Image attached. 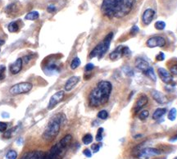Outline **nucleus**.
Masks as SVG:
<instances>
[{
	"label": "nucleus",
	"mask_w": 177,
	"mask_h": 159,
	"mask_svg": "<svg viewBox=\"0 0 177 159\" xmlns=\"http://www.w3.org/2000/svg\"><path fill=\"white\" fill-rule=\"evenodd\" d=\"M135 3V0H103L101 10L108 18H122L131 12Z\"/></svg>",
	"instance_id": "obj_1"
},
{
	"label": "nucleus",
	"mask_w": 177,
	"mask_h": 159,
	"mask_svg": "<svg viewBox=\"0 0 177 159\" xmlns=\"http://www.w3.org/2000/svg\"><path fill=\"white\" fill-rule=\"evenodd\" d=\"M112 84L107 80L98 82L97 86L88 95V104L93 107H98L106 104L109 100L112 92Z\"/></svg>",
	"instance_id": "obj_2"
},
{
	"label": "nucleus",
	"mask_w": 177,
	"mask_h": 159,
	"mask_svg": "<svg viewBox=\"0 0 177 159\" xmlns=\"http://www.w3.org/2000/svg\"><path fill=\"white\" fill-rule=\"evenodd\" d=\"M64 119H65V116L63 114L56 115L47 125L46 129L43 134V138L47 140H54L58 135L61 124Z\"/></svg>",
	"instance_id": "obj_3"
},
{
	"label": "nucleus",
	"mask_w": 177,
	"mask_h": 159,
	"mask_svg": "<svg viewBox=\"0 0 177 159\" xmlns=\"http://www.w3.org/2000/svg\"><path fill=\"white\" fill-rule=\"evenodd\" d=\"M112 38H113V33L110 32L109 34L104 38L103 41L99 43L98 45L91 51V53L89 54V57L93 58V57H98V58H102L105 55V53H107L109 49V47L111 44V41H112Z\"/></svg>",
	"instance_id": "obj_4"
},
{
	"label": "nucleus",
	"mask_w": 177,
	"mask_h": 159,
	"mask_svg": "<svg viewBox=\"0 0 177 159\" xmlns=\"http://www.w3.org/2000/svg\"><path fill=\"white\" fill-rule=\"evenodd\" d=\"M33 85L30 82H21L13 85L10 89V94L12 95H22V94H26L28 92L32 90Z\"/></svg>",
	"instance_id": "obj_5"
},
{
	"label": "nucleus",
	"mask_w": 177,
	"mask_h": 159,
	"mask_svg": "<svg viewBox=\"0 0 177 159\" xmlns=\"http://www.w3.org/2000/svg\"><path fill=\"white\" fill-rule=\"evenodd\" d=\"M131 53V50L130 49L126 47V46L120 45L113 52L110 53L109 57L111 60H116L118 58H121L123 56H127Z\"/></svg>",
	"instance_id": "obj_6"
},
{
	"label": "nucleus",
	"mask_w": 177,
	"mask_h": 159,
	"mask_svg": "<svg viewBox=\"0 0 177 159\" xmlns=\"http://www.w3.org/2000/svg\"><path fill=\"white\" fill-rule=\"evenodd\" d=\"M161 154V151L156 148H142L138 153L137 156L139 157H142L144 158H149L151 157H154V156H158Z\"/></svg>",
	"instance_id": "obj_7"
},
{
	"label": "nucleus",
	"mask_w": 177,
	"mask_h": 159,
	"mask_svg": "<svg viewBox=\"0 0 177 159\" xmlns=\"http://www.w3.org/2000/svg\"><path fill=\"white\" fill-rule=\"evenodd\" d=\"M146 44L147 46L149 48H162L165 46L166 40L162 36H153L148 39Z\"/></svg>",
	"instance_id": "obj_8"
},
{
	"label": "nucleus",
	"mask_w": 177,
	"mask_h": 159,
	"mask_svg": "<svg viewBox=\"0 0 177 159\" xmlns=\"http://www.w3.org/2000/svg\"><path fill=\"white\" fill-rule=\"evenodd\" d=\"M64 95L65 93L64 91H58L57 93H55L52 97H51L49 102V105H48V109L52 110L53 108H54L57 104H58L60 102H62V99L64 98Z\"/></svg>",
	"instance_id": "obj_9"
},
{
	"label": "nucleus",
	"mask_w": 177,
	"mask_h": 159,
	"mask_svg": "<svg viewBox=\"0 0 177 159\" xmlns=\"http://www.w3.org/2000/svg\"><path fill=\"white\" fill-rule=\"evenodd\" d=\"M21 8V5L19 2H13L6 7L5 12L10 16H14L17 15V13H19Z\"/></svg>",
	"instance_id": "obj_10"
},
{
	"label": "nucleus",
	"mask_w": 177,
	"mask_h": 159,
	"mask_svg": "<svg viewBox=\"0 0 177 159\" xmlns=\"http://www.w3.org/2000/svg\"><path fill=\"white\" fill-rule=\"evenodd\" d=\"M158 76H159V77H160V79L162 80L164 83L171 84L172 81H173L171 74L167 70H166L165 68H162V67L158 68Z\"/></svg>",
	"instance_id": "obj_11"
},
{
	"label": "nucleus",
	"mask_w": 177,
	"mask_h": 159,
	"mask_svg": "<svg viewBox=\"0 0 177 159\" xmlns=\"http://www.w3.org/2000/svg\"><path fill=\"white\" fill-rule=\"evenodd\" d=\"M154 16H155V11L152 8H148L143 11L142 15V21L144 25H149L152 21L153 20Z\"/></svg>",
	"instance_id": "obj_12"
},
{
	"label": "nucleus",
	"mask_w": 177,
	"mask_h": 159,
	"mask_svg": "<svg viewBox=\"0 0 177 159\" xmlns=\"http://www.w3.org/2000/svg\"><path fill=\"white\" fill-rule=\"evenodd\" d=\"M148 102V99L146 95H141L139 99H137V101L135 103V106H134V112L135 113L138 112L139 111L142 109L143 107L146 105L147 103Z\"/></svg>",
	"instance_id": "obj_13"
},
{
	"label": "nucleus",
	"mask_w": 177,
	"mask_h": 159,
	"mask_svg": "<svg viewBox=\"0 0 177 159\" xmlns=\"http://www.w3.org/2000/svg\"><path fill=\"white\" fill-rule=\"evenodd\" d=\"M22 64H23V60L21 58H18L10 66V72L12 75H16L21 71Z\"/></svg>",
	"instance_id": "obj_14"
},
{
	"label": "nucleus",
	"mask_w": 177,
	"mask_h": 159,
	"mask_svg": "<svg viewBox=\"0 0 177 159\" xmlns=\"http://www.w3.org/2000/svg\"><path fill=\"white\" fill-rule=\"evenodd\" d=\"M79 81H80V77L79 76H71L66 82L65 86H64L65 90L67 91V92L71 91L76 85L77 84L79 83Z\"/></svg>",
	"instance_id": "obj_15"
},
{
	"label": "nucleus",
	"mask_w": 177,
	"mask_h": 159,
	"mask_svg": "<svg viewBox=\"0 0 177 159\" xmlns=\"http://www.w3.org/2000/svg\"><path fill=\"white\" fill-rule=\"evenodd\" d=\"M151 95H152V97L153 98L154 100H155L156 102H158V103L163 104V103L167 102L166 97L162 94V92H160V91L152 90L151 91Z\"/></svg>",
	"instance_id": "obj_16"
},
{
	"label": "nucleus",
	"mask_w": 177,
	"mask_h": 159,
	"mask_svg": "<svg viewBox=\"0 0 177 159\" xmlns=\"http://www.w3.org/2000/svg\"><path fill=\"white\" fill-rule=\"evenodd\" d=\"M45 153L41 151L30 152L21 158V159H44Z\"/></svg>",
	"instance_id": "obj_17"
},
{
	"label": "nucleus",
	"mask_w": 177,
	"mask_h": 159,
	"mask_svg": "<svg viewBox=\"0 0 177 159\" xmlns=\"http://www.w3.org/2000/svg\"><path fill=\"white\" fill-rule=\"evenodd\" d=\"M135 67H136V68L139 69V71H141L143 72H144L150 67L148 62L146 60L140 58V57L137 58L136 61H135Z\"/></svg>",
	"instance_id": "obj_18"
},
{
	"label": "nucleus",
	"mask_w": 177,
	"mask_h": 159,
	"mask_svg": "<svg viewBox=\"0 0 177 159\" xmlns=\"http://www.w3.org/2000/svg\"><path fill=\"white\" fill-rule=\"evenodd\" d=\"M166 112V109L165 107H160V108H158V109L155 110V112L153 114V118L154 120H158L161 117H162L164 115Z\"/></svg>",
	"instance_id": "obj_19"
},
{
	"label": "nucleus",
	"mask_w": 177,
	"mask_h": 159,
	"mask_svg": "<svg viewBox=\"0 0 177 159\" xmlns=\"http://www.w3.org/2000/svg\"><path fill=\"white\" fill-rule=\"evenodd\" d=\"M71 139H72V136H71V135H66V136L63 137L62 140L59 141V143L62 144V147L66 148V147L70 144V143H71Z\"/></svg>",
	"instance_id": "obj_20"
},
{
	"label": "nucleus",
	"mask_w": 177,
	"mask_h": 159,
	"mask_svg": "<svg viewBox=\"0 0 177 159\" xmlns=\"http://www.w3.org/2000/svg\"><path fill=\"white\" fill-rule=\"evenodd\" d=\"M39 16V14L38 11H33L27 13L25 16V19L29 20V21H35V20L38 19Z\"/></svg>",
	"instance_id": "obj_21"
},
{
	"label": "nucleus",
	"mask_w": 177,
	"mask_h": 159,
	"mask_svg": "<svg viewBox=\"0 0 177 159\" xmlns=\"http://www.w3.org/2000/svg\"><path fill=\"white\" fill-rule=\"evenodd\" d=\"M143 74H144L146 76H148L149 79L153 80V81H156V80H157V76H156L155 73H154V70L153 67H149L147 71H145V72H143Z\"/></svg>",
	"instance_id": "obj_22"
},
{
	"label": "nucleus",
	"mask_w": 177,
	"mask_h": 159,
	"mask_svg": "<svg viewBox=\"0 0 177 159\" xmlns=\"http://www.w3.org/2000/svg\"><path fill=\"white\" fill-rule=\"evenodd\" d=\"M8 30L11 33H15L19 30V25L16 21H12L8 25Z\"/></svg>",
	"instance_id": "obj_23"
},
{
	"label": "nucleus",
	"mask_w": 177,
	"mask_h": 159,
	"mask_svg": "<svg viewBox=\"0 0 177 159\" xmlns=\"http://www.w3.org/2000/svg\"><path fill=\"white\" fill-rule=\"evenodd\" d=\"M80 65H81V60H80V58H79V57H75L73 60H72V62H71V69L75 70V69H76Z\"/></svg>",
	"instance_id": "obj_24"
},
{
	"label": "nucleus",
	"mask_w": 177,
	"mask_h": 159,
	"mask_svg": "<svg viewBox=\"0 0 177 159\" xmlns=\"http://www.w3.org/2000/svg\"><path fill=\"white\" fill-rule=\"evenodd\" d=\"M176 115H177V112L176 108H171L170 110L169 113H168V119L170 121H175L176 118Z\"/></svg>",
	"instance_id": "obj_25"
},
{
	"label": "nucleus",
	"mask_w": 177,
	"mask_h": 159,
	"mask_svg": "<svg viewBox=\"0 0 177 159\" xmlns=\"http://www.w3.org/2000/svg\"><path fill=\"white\" fill-rule=\"evenodd\" d=\"M82 141H83V143H84L85 145L91 144L93 142V136L90 134H86L85 136L83 137Z\"/></svg>",
	"instance_id": "obj_26"
},
{
	"label": "nucleus",
	"mask_w": 177,
	"mask_h": 159,
	"mask_svg": "<svg viewBox=\"0 0 177 159\" xmlns=\"http://www.w3.org/2000/svg\"><path fill=\"white\" fill-rule=\"evenodd\" d=\"M154 27L158 30H162L165 29L166 27V23L162 21H158L157 22H155L154 24Z\"/></svg>",
	"instance_id": "obj_27"
},
{
	"label": "nucleus",
	"mask_w": 177,
	"mask_h": 159,
	"mask_svg": "<svg viewBox=\"0 0 177 159\" xmlns=\"http://www.w3.org/2000/svg\"><path fill=\"white\" fill-rule=\"evenodd\" d=\"M16 158H17V153L14 150H10L6 154V158L7 159H16Z\"/></svg>",
	"instance_id": "obj_28"
},
{
	"label": "nucleus",
	"mask_w": 177,
	"mask_h": 159,
	"mask_svg": "<svg viewBox=\"0 0 177 159\" xmlns=\"http://www.w3.org/2000/svg\"><path fill=\"white\" fill-rule=\"evenodd\" d=\"M98 117L101 120H106L108 117V113L106 110H102L98 113Z\"/></svg>",
	"instance_id": "obj_29"
},
{
	"label": "nucleus",
	"mask_w": 177,
	"mask_h": 159,
	"mask_svg": "<svg viewBox=\"0 0 177 159\" xmlns=\"http://www.w3.org/2000/svg\"><path fill=\"white\" fill-rule=\"evenodd\" d=\"M148 116H149V112H148V111H147V110H143V111H142V112L139 113V117L140 120L143 121V120H145V119H147V118L148 117Z\"/></svg>",
	"instance_id": "obj_30"
},
{
	"label": "nucleus",
	"mask_w": 177,
	"mask_h": 159,
	"mask_svg": "<svg viewBox=\"0 0 177 159\" xmlns=\"http://www.w3.org/2000/svg\"><path fill=\"white\" fill-rule=\"evenodd\" d=\"M103 128L100 127L99 129L98 130V133L96 135V140L98 142H100L103 140Z\"/></svg>",
	"instance_id": "obj_31"
},
{
	"label": "nucleus",
	"mask_w": 177,
	"mask_h": 159,
	"mask_svg": "<svg viewBox=\"0 0 177 159\" xmlns=\"http://www.w3.org/2000/svg\"><path fill=\"white\" fill-rule=\"evenodd\" d=\"M5 71H6V67L4 66H0V80L5 78Z\"/></svg>",
	"instance_id": "obj_32"
},
{
	"label": "nucleus",
	"mask_w": 177,
	"mask_h": 159,
	"mask_svg": "<svg viewBox=\"0 0 177 159\" xmlns=\"http://www.w3.org/2000/svg\"><path fill=\"white\" fill-rule=\"evenodd\" d=\"M170 73H171L172 75H177V63L170 67Z\"/></svg>",
	"instance_id": "obj_33"
},
{
	"label": "nucleus",
	"mask_w": 177,
	"mask_h": 159,
	"mask_svg": "<svg viewBox=\"0 0 177 159\" xmlns=\"http://www.w3.org/2000/svg\"><path fill=\"white\" fill-rule=\"evenodd\" d=\"M101 145H102L101 144H92V146H91V149H92V151L93 152V153H98V152L99 151V149H100Z\"/></svg>",
	"instance_id": "obj_34"
},
{
	"label": "nucleus",
	"mask_w": 177,
	"mask_h": 159,
	"mask_svg": "<svg viewBox=\"0 0 177 159\" xmlns=\"http://www.w3.org/2000/svg\"><path fill=\"white\" fill-rule=\"evenodd\" d=\"M7 128H8L7 123L3 122V121H0V132H4V131H6Z\"/></svg>",
	"instance_id": "obj_35"
},
{
	"label": "nucleus",
	"mask_w": 177,
	"mask_h": 159,
	"mask_svg": "<svg viewBox=\"0 0 177 159\" xmlns=\"http://www.w3.org/2000/svg\"><path fill=\"white\" fill-rule=\"evenodd\" d=\"M165 59V54L162 53V52H160V53H158V55L156 56V60L157 61H163Z\"/></svg>",
	"instance_id": "obj_36"
},
{
	"label": "nucleus",
	"mask_w": 177,
	"mask_h": 159,
	"mask_svg": "<svg viewBox=\"0 0 177 159\" xmlns=\"http://www.w3.org/2000/svg\"><path fill=\"white\" fill-rule=\"evenodd\" d=\"M139 31V27L137 26H132V28H131V34H133V35H135V34H137Z\"/></svg>",
	"instance_id": "obj_37"
},
{
	"label": "nucleus",
	"mask_w": 177,
	"mask_h": 159,
	"mask_svg": "<svg viewBox=\"0 0 177 159\" xmlns=\"http://www.w3.org/2000/svg\"><path fill=\"white\" fill-rule=\"evenodd\" d=\"M93 68H94V65L93 64V63H88V64L85 66V72H90V71H92Z\"/></svg>",
	"instance_id": "obj_38"
},
{
	"label": "nucleus",
	"mask_w": 177,
	"mask_h": 159,
	"mask_svg": "<svg viewBox=\"0 0 177 159\" xmlns=\"http://www.w3.org/2000/svg\"><path fill=\"white\" fill-rule=\"evenodd\" d=\"M83 153H84V155L86 156L87 158H91V157H92V153H91L90 150L88 149V148L85 149V150L83 151Z\"/></svg>",
	"instance_id": "obj_39"
},
{
	"label": "nucleus",
	"mask_w": 177,
	"mask_h": 159,
	"mask_svg": "<svg viewBox=\"0 0 177 159\" xmlns=\"http://www.w3.org/2000/svg\"><path fill=\"white\" fill-rule=\"evenodd\" d=\"M47 10H48L49 12H51V13H52V12H54V11H56V8H55V6H54V5H50V6L48 7V9H47Z\"/></svg>",
	"instance_id": "obj_40"
},
{
	"label": "nucleus",
	"mask_w": 177,
	"mask_h": 159,
	"mask_svg": "<svg viewBox=\"0 0 177 159\" xmlns=\"http://www.w3.org/2000/svg\"><path fill=\"white\" fill-rule=\"evenodd\" d=\"M31 60V56H26L24 57V61H25V63H27L29 61Z\"/></svg>",
	"instance_id": "obj_41"
},
{
	"label": "nucleus",
	"mask_w": 177,
	"mask_h": 159,
	"mask_svg": "<svg viewBox=\"0 0 177 159\" xmlns=\"http://www.w3.org/2000/svg\"><path fill=\"white\" fill-rule=\"evenodd\" d=\"M175 140H177V134L175 135V136L172 137V138L171 139V141H175Z\"/></svg>",
	"instance_id": "obj_42"
},
{
	"label": "nucleus",
	"mask_w": 177,
	"mask_h": 159,
	"mask_svg": "<svg viewBox=\"0 0 177 159\" xmlns=\"http://www.w3.org/2000/svg\"><path fill=\"white\" fill-rule=\"evenodd\" d=\"M4 43H5V41H4V39H0V46L4 44Z\"/></svg>",
	"instance_id": "obj_43"
},
{
	"label": "nucleus",
	"mask_w": 177,
	"mask_h": 159,
	"mask_svg": "<svg viewBox=\"0 0 177 159\" xmlns=\"http://www.w3.org/2000/svg\"><path fill=\"white\" fill-rule=\"evenodd\" d=\"M173 159H177V158H173Z\"/></svg>",
	"instance_id": "obj_44"
},
{
	"label": "nucleus",
	"mask_w": 177,
	"mask_h": 159,
	"mask_svg": "<svg viewBox=\"0 0 177 159\" xmlns=\"http://www.w3.org/2000/svg\"><path fill=\"white\" fill-rule=\"evenodd\" d=\"M0 51H1V49H0Z\"/></svg>",
	"instance_id": "obj_45"
}]
</instances>
